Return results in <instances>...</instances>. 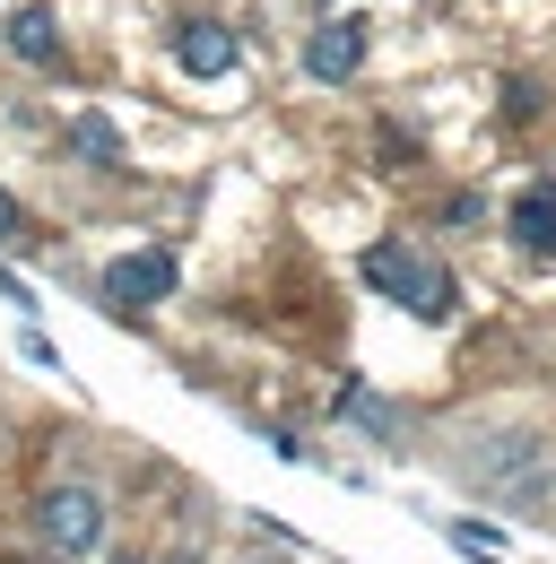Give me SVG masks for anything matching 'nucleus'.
<instances>
[{
  "label": "nucleus",
  "mask_w": 556,
  "mask_h": 564,
  "mask_svg": "<svg viewBox=\"0 0 556 564\" xmlns=\"http://www.w3.org/2000/svg\"><path fill=\"white\" fill-rule=\"evenodd\" d=\"M365 286L400 295L417 322H443V313H452V279H443L435 261H417L409 243H374V252H365Z\"/></svg>",
  "instance_id": "f257e3e1"
},
{
  "label": "nucleus",
  "mask_w": 556,
  "mask_h": 564,
  "mask_svg": "<svg viewBox=\"0 0 556 564\" xmlns=\"http://www.w3.org/2000/svg\"><path fill=\"white\" fill-rule=\"evenodd\" d=\"M35 530H44L53 556H96V547H105V495L96 487H44Z\"/></svg>",
  "instance_id": "f03ea898"
},
{
  "label": "nucleus",
  "mask_w": 556,
  "mask_h": 564,
  "mask_svg": "<svg viewBox=\"0 0 556 564\" xmlns=\"http://www.w3.org/2000/svg\"><path fill=\"white\" fill-rule=\"evenodd\" d=\"M174 295V252H122L114 270H105V304L114 313H148V304H165Z\"/></svg>",
  "instance_id": "7ed1b4c3"
},
{
  "label": "nucleus",
  "mask_w": 556,
  "mask_h": 564,
  "mask_svg": "<svg viewBox=\"0 0 556 564\" xmlns=\"http://www.w3.org/2000/svg\"><path fill=\"white\" fill-rule=\"evenodd\" d=\"M304 70L322 78V87L356 78V70H365V18H322L313 44H304Z\"/></svg>",
  "instance_id": "20e7f679"
},
{
  "label": "nucleus",
  "mask_w": 556,
  "mask_h": 564,
  "mask_svg": "<svg viewBox=\"0 0 556 564\" xmlns=\"http://www.w3.org/2000/svg\"><path fill=\"white\" fill-rule=\"evenodd\" d=\"M174 62L192 78H226L235 70V35H226L217 18H183V26H174Z\"/></svg>",
  "instance_id": "39448f33"
},
{
  "label": "nucleus",
  "mask_w": 556,
  "mask_h": 564,
  "mask_svg": "<svg viewBox=\"0 0 556 564\" xmlns=\"http://www.w3.org/2000/svg\"><path fill=\"white\" fill-rule=\"evenodd\" d=\"M0 35H9V53H18V62H62V26H53V9H44V0L9 9V26H0Z\"/></svg>",
  "instance_id": "423d86ee"
},
{
  "label": "nucleus",
  "mask_w": 556,
  "mask_h": 564,
  "mask_svg": "<svg viewBox=\"0 0 556 564\" xmlns=\"http://www.w3.org/2000/svg\"><path fill=\"white\" fill-rule=\"evenodd\" d=\"M513 243L539 252V261L556 252V183H531V192L513 200Z\"/></svg>",
  "instance_id": "0eeeda50"
},
{
  "label": "nucleus",
  "mask_w": 556,
  "mask_h": 564,
  "mask_svg": "<svg viewBox=\"0 0 556 564\" xmlns=\"http://www.w3.org/2000/svg\"><path fill=\"white\" fill-rule=\"evenodd\" d=\"M70 148H78L87 165H114V156H122V140H114V122H105V113H78V122H70Z\"/></svg>",
  "instance_id": "6e6552de"
},
{
  "label": "nucleus",
  "mask_w": 556,
  "mask_h": 564,
  "mask_svg": "<svg viewBox=\"0 0 556 564\" xmlns=\"http://www.w3.org/2000/svg\"><path fill=\"white\" fill-rule=\"evenodd\" d=\"M452 539H461V547H470V556H504V539H495V530H487V521H452Z\"/></svg>",
  "instance_id": "1a4fd4ad"
},
{
  "label": "nucleus",
  "mask_w": 556,
  "mask_h": 564,
  "mask_svg": "<svg viewBox=\"0 0 556 564\" xmlns=\"http://www.w3.org/2000/svg\"><path fill=\"white\" fill-rule=\"evenodd\" d=\"M504 113L531 122V113H539V87H531V78H504Z\"/></svg>",
  "instance_id": "9d476101"
},
{
  "label": "nucleus",
  "mask_w": 556,
  "mask_h": 564,
  "mask_svg": "<svg viewBox=\"0 0 556 564\" xmlns=\"http://www.w3.org/2000/svg\"><path fill=\"white\" fill-rule=\"evenodd\" d=\"M9 235H26V209H18L9 192H0V243H9Z\"/></svg>",
  "instance_id": "9b49d317"
},
{
  "label": "nucleus",
  "mask_w": 556,
  "mask_h": 564,
  "mask_svg": "<svg viewBox=\"0 0 556 564\" xmlns=\"http://www.w3.org/2000/svg\"><path fill=\"white\" fill-rule=\"evenodd\" d=\"M114 564H139V556H114Z\"/></svg>",
  "instance_id": "f8f14e48"
}]
</instances>
